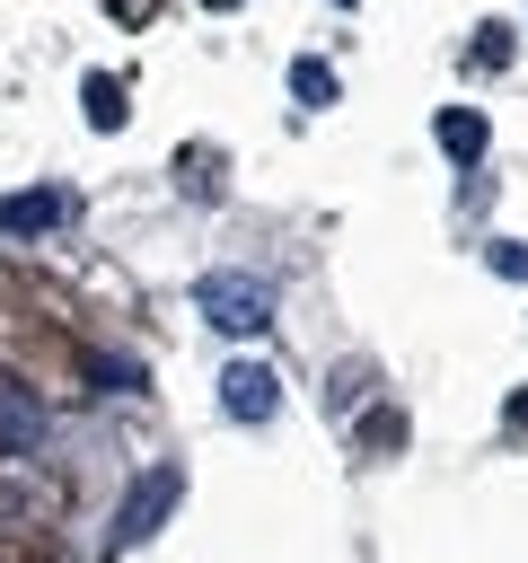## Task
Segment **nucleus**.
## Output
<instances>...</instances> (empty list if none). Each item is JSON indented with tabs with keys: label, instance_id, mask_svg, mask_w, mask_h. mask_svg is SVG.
<instances>
[{
	"label": "nucleus",
	"instance_id": "nucleus-1",
	"mask_svg": "<svg viewBox=\"0 0 528 563\" xmlns=\"http://www.w3.org/2000/svg\"><path fill=\"white\" fill-rule=\"evenodd\" d=\"M176 493H185V475H176V466H150V475L123 493V510H114V528H106V554H132V545H150V537H158V519L176 510Z\"/></svg>",
	"mask_w": 528,
	"mask_h": 563
},
{
	"label": "nucleus",
	"instance_id": "nucleus-2",
	"mask_svg": "<svg viewBox=\"0 0 528 563\" xmlns=\"http://www.w3.org/2000/svg\"><path fill=\"white\" fill-rule=\"evenodd\" d=\"M194 308H202L220 334H264V317H273V290H264L255 273H211V282L194 290Z\"/></svg>",
	"mask_w": 528,
	"mask_h": 563
},
{
	"label": "nucleus",
	"instance_id": "nucleus-3",
	"mask_svg": "<svg viewBox=\"0 0 528 563\" xmlns=\"http://www.w3.org/2000/svg\"><path fill=\"white\" fill-rule=\"evenodd\" d=\"M220 405H229L238 422H273V413H282V378H273L264 361H229V369H220Z\"/></svg>",
	"mask_w": 528,
	"mask_h": 563
},
{
	"label": "nucleus",
	"instance_id": "nucleus-4",
	"mask_svg": "<svg viewBox=\"0 0 528 563\" xmlns=\"http://www.w3.org/2000/svg\"><path fill=\"white\" fill-rule=\"evenodd\" d=\"M44 449V396L26 378H0V457H35Z\"/></svg>",
	"mask_w": 528,
	"mask_h": 563
},
{
	"label": "nucleus",
	"instance_id": "nucleus-5",
	"mask_svg": "<svg viewBox=\"0 0 528 563\" xmlns=\"http://www.w3.org/2000/svg\"><path fill=\"white\" fill-rule=\"evenodd\" d=\"M431 132H440V150H449V167H475V158H484V141H493V123H484L475 106H449V114H440Z\"/></svg>",
	"mask_w": 528,
	"mask_h": 563
},
{
	"label": "nucleus",
	"instance_id": "nucleus-6",
	"mask_svg": "<svg viewBox=\"0 0 528 563\" xmlns=\"http://www.w3.org/2000/svg\"><path fill=\"white\" fill-rule=\"evenodd\" d=\"M70 220V194L62 185H35V194H9L0 202V229H62Z\"/></svg>",
	"mask_w": 528,
	"mask_h": 563
},
{
	"label": "nucleus",
	"instance_id": "nucleus-7",
	"mask_svg": "<svg viewBox=\"0 0 528 563\" xmlns=\"http://www.w3.org/2000/svg\"><path fill=\"white\" fill-rule=\"evenodd\" d=\"M290 97H299V106H334V62H317V53L290 62Z\"/></svg>",
	"mask_w": 528,
	"mask_h": 563
},
{
	"label": "nucleus",
	"instance_id": "nucleus-8",
	"mask_svg": "<svg viewBox=\"0 0 528 563\" xmlns=\"http://www.w3.org/2000/svg\"><path fill=\"white\" fill-rule=\"evenodd\" d=\"M79 106H88V123H106V132H114V123L132 114V97H123L114 79H88V88H79Z\"/></svg>",
	"mask_w": 528,
	"mask_h": 563
},
{
	"label": "nucleus",
	"instance_id": "nucleus-9",
	"mask_svg": "<svg viewBox=\"0 0 528 563\" xmlns=\"http://www.w3.org/2000/svg\"><path fill=\"white\" fill-rule=\"evenodd\" d=\"M361 449H387V457H396V449H405V413H396V405L361 413Z\"/></svg>",
	"mask_w": 528,
	"mask_h": 563
},
{
	"label": "nucleus",
	"instance_id": "nucleus-10",
	"mask_svg": "<svg viewBox=\"0 0 528 563\" xmlns=\"http://www.w3.org/2000/svg\"><path fill=\"white\" fill-rule=\"evenodd\" d=\"M484 264H493L502 282H528V246H519V238H493V246H484Z\"/></svg>",
	"mask_w": 528,
	"mask_h": 563
},
{
	"label": "nucleus",
	"instance_id": "nucleus-11",
	"mask_svg": "<svg viewBox=\"0 0 528 563\" xmlns=\"http://www.w3.org/2000/svg\"><path fill=\"white\" fill-rule=\"evenodd\" d=\"M475 62L502 70V62H510V26H484V35H475Z\"/></svg>",
	"mask_w": 528,
	"mask_h": 563
},
{
	"label": "nucleus",
	"instance_id": "nucleus-12",
	"mask_svg": "<svg viewBox=\"0 0 528 563\" xmlns=\"http://www.w3.org/2000/svg\"><path fill=\"white\" fill-rule=\"evenodd\" d=\"M502 413H510V431L528 440V387H510V405H502Z\"/></svg>",
	"mask_w": 528,
	"mask_h": 563
},
{
	"label": "nucleus",
	"instance_id": "nucleus-13",
	"mask_svg": "<svg viewBox=\"0 0 528 563\" xmlns=\"http://www.w3.org/2000/svg\"><path fill=\"white\" fill-rule=\"evenodd\" d=\"M202 9H246V0H202Z\"/></svg>",
	"mask_w": 528,
	"mask_h": 563
},
{
	"label": "nucleus",
	"instance_id": "nucleus-14",
	"mask_svg": "<svg viewBox=\"0 0 528 563\" xmlns=\"http://www.w3.org/2000/svg\"><path fill=\"white\" fill-rule=\"evenodd\" d=\"M334 9H352V0H334Z\"/></svg>",
	"mask_w": 528,
	"mask_h": 563
}]
</instances>
